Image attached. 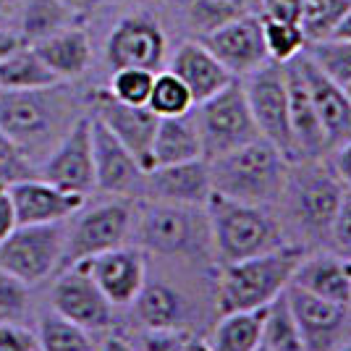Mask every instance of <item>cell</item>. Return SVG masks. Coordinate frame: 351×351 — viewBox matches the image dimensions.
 I'll list each match as a JSON object with an SVG mask.
<instances>
[{"mask_svg":"<svg viewBox=\"0 0 351 351\" xmlns=\"http://www.w3.org/2000/svg\"><path fill=\"white\" fill-rule=\"evenodd\" d=\"M330 244L338 257H351V189L343 191V199L333 220V231H330Z\"/></svg>","mask_w":351,"mask_h":351,"instance_id":"60d3db41","label":"cell"},{"mask_svg":"<svg viewBox=\"0 0 351 351\" xmlns=\"http://www.w3.org/2000/svg\"><path fill=\"white\" fill-rule=\"evenodd\" d=\"M260 343L267 346L270 351H304V341H302V333H299V325L293 320L286 291L265 307Z\"/></svg>","mask_w":351,"mask_h":351,"instance_id":"4dcf8cb0","label":"cell"},{"mask_svg":"<svg viewBox=\"0 0 351 351\" xmlns=\"http://www.w3.org/2000/svg\"><path fill=\"white\" fill-rule=\"evenodd\" d=\"M254 351H270V349H267V346H263V343H260V346H257V349H254Z\"/></svg>","mask_w":351,"mask_h":351,"instance_id":"9f6ffc18","label":"cell"},{"mask_svg":"<svg viewBox=\"0 0 351 351\" xmlns=\"http://www.w3.org/2000/svg\"><path fill=\"white\" fill-rule=\"evenodd\" d=\"M286 66V87H289V123H291V139L296 160H315L328 152V139L322 132L312 95L304 82V73L299 69V60L291 58ZM293 160V162H296Z\"/></svg>","mask_w":351,"mask_h":351,"instance_id":"44dd1931","label":"cell"},{"mask_svg":"<svg viewBox=\"0 0 351 351\" xmlns=\"http://www.w3.org/2000/svg\"><path fill=\"white\" fill-rule=\"evenodd\" d=\"M304 53L336 84L346 87L351 82V40H320L307 45Z\"/></svg>","mask_w":351,"mask_h":351,"instance_id":"d590c367","label":"cell"},{"mask_svg":"<svg viewBox=\"0 0 351 351\" xmlns=\"http://www.w3.org/2000/svg\"><path fill=\"white\" fill-rule=\"evenodd\" d=\"M194 108H197L194 121H197L205 160H215L260 136V129L254 123L247 95H244V84L239 79H231L220 92Z\"/></svg>","mask_w":351,"mask_h":351,"instance_id":"52a82bcc","label":"cell"},{"mask_svg":"<svg viewBox=\"0 0 351 351\" xmlns=\"http://www.w3.org/2000/svg\"><path fill=\"white\" fill-rule=\"evenodd\" d=\"M202 45L236 79L257 71L260 66H265L270 60L267 50H265L263 16L252 14V11L236 16L228 24H223L215 32L205 34Z\"/></svg>","mask_w":351,"mask_h":351,"instance_id":"9a60e30c","label":"cell"},{"mask_svg":"<svg viewBox=\"0 0 351 351\" xmlns=\"http://www.w3.org/2000/svg\"><path fill=\"white\" fill-rule=\"evenodd\" d=\"M299 69L304 73V82L312 95V103L317 110V118L322 123V132L328 139V149L351 142V100L346 89L336 84L333 79H328L325 73L312 63L307 53H299Z\"/></svg>","mask_w":351,"mask_h":351,"instance_id":"7402d4cb","label":"cell"},{"mask_svg":"<svg viewBox=\"0 0 351 351\" xmlns=\"http://www.w3.org/2000/svg\"><path fill=\"white\" fill-rule=\"evenodd\" d=\"M50 307L56 315L76 322L84 330H103L113 320V304L79 265L63 267V273L56 278L50 289Z\"/></svg>","mask_w":351,"mask_h":351,"instance_id":"5bb4252c","label":"cell"},{"mask_svg":"<svg viewBox=\"0 0 351 351\" xmlns=\"http://www.w3.org/2000/svg\"><path fill=\"white\" fill-rule=\"evenodd\" d=\"M343 191V181L338 178L330 162H322V158L296 160L289 165L283 197L289 202V213L296 228L315 244L330 241Z\"/></svg>","mask_w":351,"mask_h":351,"instance_id":"8992f818","label":"cell"},{"mask_svg":"<svg viewBox=\"0 0 351 351\" xmlns=\"http://www.w3.org/2000/svg\"><path fill=\"white\" fill-rule=\"evenodd\" d=\"M79 16L69 11L58 0H27L21 8V27L19 34L24 37V43L32 45L43 37H50L56 32L73 27Z\"/></svg>","mask_w":351,"mask_h":351,"instance_id":"f1b7e54d","label":"cell"},{"mask_svg":"<svg viewBox=\"0 0 351 351\" xmlns=\"http://www.w3.org/2000/svg\"><path fill=\"white\" fill-rule=\"evenodd\" d=\"M257 5H263V16H273V19L296 21L299 24L304 0H257Z\"/></svg>","mask_w":351,"mask_h":351,"instance_id":"7bdbcfd3","label":"cell"},{"mask_svg":"<svg viewBox=\"0 0 351 351\" xmlns=\"http://www.w3.org/2000/svg\"><path fill=\"white\" fill-rule=\"evenodd\" d=\"M84 273L92 276V280L100 286L105 299L113 307L134 304L136 293L147 283V265L145 254L139 247H116L108 249L97 257H89L76 263Z\"/></svg>","mask_w":351,"mask_h":351,"instance_id":"ac0fdd59","label":"cell"},{"mask_svg":"<svg viewBox=\"0 0 351 351\" xmlns=\"http://www.w3.org/2000/svg\"><path fill=\"white\" fill-rule=\"evenodd\" d=\"M100 351H136V349H134V343H129L126 338L108 336V338H105V343H103V349H100Z\"/></svg>","mask_w":351,"mask_h":351,"instance_id":"681fc988","label":"cell"},{"mask_svg":"<svg viewBox=\"0 0 351 351\" xmlns=\"http://www.w3.org/2000/svg\"><path fill=\"white\" fill-rule=\"evenodd\" d=\"M147 108L158 118H173L189 113L191 108H194V100H191V92L186 89V84L176 73L160 71L155 73Z\"/></svg>","mask_w":351,"mask_h":351,"instance_id":"d6a6232c","label":"cell"},{"mask_svg":"<svg viewBox=\"0 0 351 351\" xmlns=\"http://www.w3.org/2000/svg\"><path fill=\"white\" fill-rule=\"evenodd\" d=\"M349 3L351 0H304L299 27L307 37V45L328 40L341 21L343 11L349 8Z\"/></svg>","mask_w":351,"mask_h":351,"instance_id":"e575fe53","label":"cell"},{"mask_svg":"<svg viewBox=\"0 0 351 351\" xmlns=\"http://www.w3.org/2000/svg\"><path fill=\"white\" fill-rule=\"evenodd\" d=\"M328 40H351V3H349V8L343 11L341 21L336 24V29H333V34H330Z\"/></svg>","mask_w":351,"mask_h":351,"instance_id":"c3c4849f","label":"cell"},{"mask_svg":"<svg viewBox=\"0 0 351 351\" xmlns=\"http://www.w3.org/2000/svg\"><path fill=\"white\" fill-rule=\"evenodd\" d=\"M37 351H40V349H37Z\"/></svg>","mask_w":351,"mask_h":351,"instance_id":"91938a15","label":"cell"},{"mask_svg":"<svg viewBox=\"0 0 351 351\" xmlns=\"http://www.w3.org/2000/svg\"><path fill=\"white\" fill-rule=\"evenodd\" d=\"M79 118L60 82L40 89H0V129L40 168Z\"/></svg>","mask_w":351,"mask_h":351,"instance_id":"6da1fadb","label":"cell"},{"mask_svg":"<svg viewBox=\"0 0 351 351\" xmlns=\"http://www.w3.org/2000/svg\"><path fill=\"white\" fill-rule=\"evenodd\" d=\"M210 223L213 254L220 265H231L283 247V231L263 205H249L218 191L210 194L205 205Z\"/></svg>","mask_w":351,"mask_h":351,"instance_id":"277c9868","label":"cell"},{"mask_svg":"<svg viewBox=\"0 0 351 351\" xmlns=\"http://www.w3.org/2000/svg\"><path fill=\"white\" fill-rule=\"evenodd\" d=\"M136 317L145 322V328H181L186 320V299L168 283H145L142 291L134 299Z\"/></svg>","mask_w":351,"mask_h":351,"instance_id":"4316f807","label":"cell"},{"mask_svg":"<svg viewBox=\"0 0 351 351\" xmlns=\"http://www.w3.org/2000/svg\"><path fill=\"white\" fill-rule=\"evenodd\" d=\"M330 165L338 173V178L343 181V186L351 189V142L341 145L333 149V158H330Z\"/></svg>","mask_w":351,"mask_h":351,"instance_id":"f6af8a7d","label":"cell"},{"mask_svg":"<svg viewBox=\"0 0 351 351\" xmlns=\"http://www.w3.org/2000/svg\"><path fill=\"white\" fill-rule=\"evenodd\" d=\"M202 158V142L194 121V108L184 116L160 118L155 139H152V168L155 165H173Z\"/></svg>","mask_w":351,"mask_h":351,"instance_id":"484cf974","label":"cell"},{"mask_svg":"<svg viewBox=\"0 0 351 351\" xmlns=\"http://www.w3.org/2000/svg\"><path fill=\"white\" fill-rule=\"evenodd\" d=\"M37 336L21 322H0V351H37Z\"/></svg>","mask_w":351,"mask_h":351,"instance_id":"b9f144b4","label":"cell"},{"mask_svg":"<svg viewBox=\"0 0 351 351\" xmlns=\"http://www.w3.org/2000/svg\"><path fill=\"white\" fill-rule=\"evenodd\" d=\"M349 307H351V296H349Z\"/></svg>","mask_w":351,"mask_h":351,"instance_id":"680465c9","label":"cell"},{"mask_svg":"<svg viewBox=\"0 0 351 351\" xmlns=\"http://www.w3.org/2000/svg\"><path fill=\"white\" fill-rule=\"evenodd\" d=\"M37 176L47 184L71 194L87 197L95 189V160H92V116H79L53 152L40 162Z\"/></svg>","mask_w":351,"mask_h":351,"instance_id":"8fae6325","label":"cell"},{"mask_svg":"<svg viewBox=\"0 0 351 351\" xmlns=\"http://www.w3.org/2000/svg\"><path fill=\"white\" fill-rule=\"evenodd\" d=\"M168 71L176 73L186 84L194 105L205 103L207 97H213L231 79H236L202 43L178 45V50H176L173 58H171V69Z\"/></svg>","mask_w":351,"mask_h":351,"instance_id":"603a6c76","label":"cell"},{"mask_svg":"<svg viewBox=\"0 0 351 351\" xmlns=\"http://www.w3.org/2000/svg\"><path fill=\"white\" fill-rule=\"evenodd\" d=\"M29 312V286L0 270V322H24Z\"/></svg>","mask_w":351,"mask_h":351,"instance_id":"74e56055","label":"cell"},{"mask_svg":"<svg viewBox=\"0 0 351 351\" xmlns=\"http://www.w3.org/2000/svg\"><path fill=\"white\" fill-rule=\"evenodd\" d=\"M58 3H63L69 11H73L76 16H89L103 0H58Z\"/></svg>","mask_w":351,"mask_h":351,"instance_id":"7dc6e473","label":"cell"},{"mask_svg":"<svg viewBox=\"0 0 351 351\" xmlns=\"http://www.w3.org/2000/svg\"><path fill=\"white\" fill-rule=\"evenodd\" d=\"M304 249L283 244L265 254L223 265L218 280V312H254L265 309L289 289Z\"/></svg>","mask_w":351,"mask_h":351,"instance_id":"3957f363","label":"cell"},{"mask_svg":"<svg viewBox=\"0 0 351 351\" xmlns=\"http://www.w3.org/2000/svg\"><path fill=\"white\" fill-rule=\"evenodd\" d=\"M336 351H351V341H346V343H341Z\"/></svg>","mask_w":351,"mask_h":351,"instance_id":"f5cc1de1","label":"cell"},{"mask_svg":"<svg viewBox=\"0 0 351 351\" xmlns=\"http://www.w3.org/2000/svg\"><path fill=\"white\" fill-rule=\"evenodd\" d=\"M8 194L14 199L19 226L63 223L66 218L76 215L87 199L82 194H71V191H63L53 184H47L40 176L8 184Z\"/></svg>","mask_w":351,"mask_h":351,"instance_id":"ffe728a7","label":"cell"},{"mask_svg":"<svg viewBox=\"0 0 351 351\" xmlns=\"http://www.w3.org/2000/svg\"><path fill=\"white\" fill-rule=\"evenodd\" d=\"M265 309L223 315L213 336V351H254L263 338Z\"/></svg>","mask_w":351,"mask_h":351,"instance_id":"f546056e","label":"cell"},{"mask_svg":"<svg viewBox=\"0 0 351 351\" xmlns=\"http://www.w3.org/2000/svg\"><path fill=\"white\" fill-rule=\"evenodd\" d=\"M244 95L249 110L260 129V136L273 142L286 160H296L289 123V87H286V66L278 60H267L257 71L244 76Z\"/></svg>","mask_w":351,"mask_h":351,"instance_id":"ba28073f","label":"cell"},{"mask_svg":"<svg viewBox=\"0 0 351 351\" xmlns=\"http://www.w3.org/2000/svg\"><path fill=\"white\" fill-rule=\"evenodd\" d=\"M220 3L231 5V8H236V11H241V14H247V11H252V8L257 5V0H220Z\"/></svg>","mask_w":351,"mask_h":351,"instance_id":"816d5d0a","label":"cell"},{"mask_svg":"<svg viewBox=\"0 0 351 351\" xmlns=\"http://www.w3.org/2000/svg\"><path fill=\"white\" fill-rule=\"evenodd\" d=\"M186 338H189V333H186L184 328H171V330L147 328L145 333L136 338L134 349L136 351H181Z\"/></svg>","mask_w":351,"mask_h":351,"instance_id":"ab89813d","label":"cell"},{"mask_svg":"<svg viewBox=\"0 0 351 351\" xmlns=\"http://www.w3.org/2000/svg\"><path fill=\"white\" fill-rule=\"evenodd\" d=\"M24 43V37L19 34V32H11V29H0V60L5 58V56H11L14 50H19Z\"/></svg>","mask_w":351,"mask_h":351,"instance_id":"bcb514c9","label":"cell"},{"mask_svg":"<svg viewBox=\"0 0 351 351\" xmlns=\"http://www.w3.org/2000/svg\"><path fill=\"white\" fill-rule=\"evenodd\" d=\"M210 165L213 191L249 205H273L283 197L289 165L286 155L263 136L220 155Z\"/></svg>","mask_w":351,"mask_h":351,"instance_id":"7a4b0ae2","label":"cell"},{"mask_svg":"<svg viewBox=\"0 0 351 351\" xmlns=\"http://www.w3.org/2000/svg\"><path fill=\"white\" fill-rule=\"evenodd\" d=\"M108 66L118 69H147L158 71L165 60V32L160 21L149 14L123 16L105 43Z\"/></svg>","mask_w":351,"mask_h":351,"instance_id":"7c38bea8","label":"cell"},{"mask_svg":"<svg viewBox=\"0 0 351 351\" xmlns=\"http://www.w3.org/2000/svg\"><path fill=\"white\" fill-rule=\"evenodd\" d=\"M181 351H213V346H210L207 341H202V338L189 336L186 341H184V346H181Z\"/></svg>","mask_w":351,"mask_h":351,"instance_id":"f907efd6","label":"cell"},{"mask_svg":"<svg viewBox=\"0 0 351 351\" xmlns=\"http://www.w3.org/2000/svg\"><path fill=\"white\" fill-rule=\"evenodd\" d=\"M92 160H95V189L113 197H142L145 186L142 165L95 116H92Z\"/></svg>","mask_w":351,"mask_h":351,"instance_id":"2e32d148","label":"cell"},{"mask_svg":"<svg viewBox=\"0 0 351 351\" xmlns=\"http://www.w3.org/2000/svg\"><path fill=\"white\" fill-rule=\"evenodd\" d=\"M132 205L129 202H105L82 213L66 231L60 267L97 257L108 249H116L132 234Z\"/></svg>","mask_w":351,"mask_h":351,"instance_id":"30bf717a","label":"cell"},{"mask_svg":"<svg viewBox=\"0 0 351 351\" xmlns=\"http://www.w3.org/2000/svg\"><path fill=\"white\" fill-rule=\"evenodd\" d=\"M63 241V223L19 226L8 239L0 241V270L24 280L27 286H34L60 267Z\"/></svg>","mask_w":351,"mask_h":351,"instance_id":"9c48e42d","label":"cell"},{"mask_svg":"<svg viewBox=\"0 0 351 351\" xmlns=\"http://www.w3.org/2000/svg\"><path fill=\"white\" fill-rule=\"evenodd\" d=\"M32 176H37V165L29 162V158L16 147L14 139L0 129V184L8 186Z\"/></svg>","mask_w":351,"mask_h":351,"instance_id":"f35d334b","label":"cell"},{"mask_svg":"<svg viewBox=\"0 0 351 351\" xmlns=\"http://www.w3.org/2000/svg\"><path fill=\"white\" fill-rule=\"evenodd\" d=\"M56 82L60 79L37 58L32 45H21L0 60V89H40Z\"/></svg>","mask_w":351,"mask_h":351,"instance_id":"83f0119b","label":"cell"},{"mask_svg":"<svg viewBox=\"0 0 351 351\" xmlns=\"http://www.w3.org/2000/svg\"><path fill=\"white\" fill-rule=\"evenodd\" d=\"M32 50L37 53V58L43 60L60 82L82 76L89 69V63H92L89 34L82 27H76V24L32 43Z\"/></svg>","mask_w":351,"mask_h":351,"instance_id":"cb8c5ba5","label":"cell"},{"mask_svg":"<svg viewBox=\"0 0 351 351\" xmlns=\"http://www.w3.org/2000/svg\"><path fill=\"white\" fill-rule=\"evenodd\" d=\"M286 299L299 325L304 351H336L349 325V304H336L304 291L299 286L286 289Z\"/></svg>","mask_w":351,"mask_h":351,"instance_id":"e0dca14e","label":"cell"},{"mask_svg":"<svg viewBox=\"0 0 351 351\" xmlns=\"http://www.w3.org/2000/svg\"><path fill=\"white\" fill-rule=\"evenodd\" d=\"M92 116L103 121L105 129L132 152L145 173L152 171V139L160 118L147 105L121 103L110 89H97L92 92Z\"/></svg>","mask_w":351,"mask_h":351,"instance_id":"4fadbf2b","label":"cell"},{"mask_svg":"<svg viewBox=\"0 0 351 351\" xmlns=\"http://www.w3.org/2000/svg\"><path fill=\"white\" fill-rule=\"evenodd\" d=\"M155 73L158 71H147V69H118V71H113V79H110L108 89L121 103L147 105Z\"/></svg>","mask_w":351,"mask_h":351,"instance_id":"8d00e7d4","label":"cell"},{"mask_svg":"<svg viewBox=\"0 0 351 351\" xmlns=\"http://www.w3.org/2000/svg\"><path fill=\"white\" fill-rule=\"evenodd\" d=\"M343 89H346V95H349V100H351V82H349V84H346Z\"/></svg>","mask_w":351,"mask_h":351,"instance_id":"11a10c76","label":"cell"},{"mask_svg":"<svg viewBox=\"0 0 351 351\" xmlns=\"http://www.w3.org/2000/svg\"><path fill=\"white\" fill-rule=\"evenodd\" d=\"M19 228V218H16L14 199L8 194V186L0 184V241L8 239Z\"/></svg>","mask_w":351,"mask_h":351,"instance_id":"ee69618b","label":"cell"},{"mask_svg":"<svg viewBox=\"0 0 351 351\" xmlns=\"http://www.w3.org/2000/svg\"><path fill=\"white\" fill-rule=\"evenodd\" d=\"M8 3H11V0H0V14H3L5 8H8Z\"/></svg>","mask_w":351,"mask_h":351,"instance_id":"db71d44e","label":"cell"},{"mask_svg":"<svg viewBox=\"0 0 351 351\" xmlns=\"http://www.w3.org/2000/svg\"><path fill=\"white\" fill-rule=\"evenodd\" d=\"M210 194H213V181H210V165L205 158L173 162V165H155L145 173L142 197L155 202L205 207Z\"/></svg>","mask_w":351,"mask_h":351,"instance_id":"d6986e66","label":"cell"},{"mask_svg":"<svg viewBox=\"0 0 351 351\" xmlns=\"http://www.w3.org/2000/svg\"><path fill=\"white\" fill-rule=\"evenodd\" d=\"M263 37L267 58L278 60V63L296 58L307 47V37L296 21H283L273 16H263Z\"/></svg>","mask_w":351,"mask_h":351,"instance_id":"836d02e7","label":"cell"},{"mask_svg":"<svg viewBox=\"0 0 351 351\" xmlns=\"http://www.w3.org/2000/svg\"><path fill=\"white\" fill-rule=\"evenodd\" d=\"M132 231L136 247L160 257L197 260L213 249L205 207L147 199L132 213Z\"/></svg>","mask_w":351,"mask_h":351,"instance_id":"5b68a950","label":"cell"},{"mask_svg":"<svg viewBox=\"0 0 351 351\" xmlns=\"http://www.w3.org/2000/svg\"><path fill=\"white\" fill-rule=\"evenodd\" d=\"M291 286H299L336 304H349L351 296V280L343 270V257L338 254H304L293 273Z\"/></svg>","mask_w":351,"mask_h":351,"instance_id":"d4e9b609","label":"cell"},{"mask_svg":"<svg viewBox=\"0 0 351 351\" xmlns=\"http://www.w3.org/2000/svg\"><path fill=\"white\" fill-rule=\"evenodd\" d=\"M37 343H40V351H95L89 330L56 315L53 309L40 317Z\"/></svg>","mask_w":351,"mask_h":351,"instance_id":"1f68e13d","label":"cell"},{"mask_svg":"<svg viewBox=\"0 0 351 351\" xmlns=\"http://www.w3.org/2000/svg\"><path fill=\"white\" fill-rule=\"evenodd\" d=\"M103 3H126V0H103Z\"/></svg>","mask_w":351,"mask_h":351,"instance_id":"6f0895ef","label":"cell"}]
</instances>
